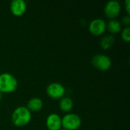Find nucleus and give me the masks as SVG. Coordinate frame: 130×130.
Returning a JSON list of instances; mask_svg holds the SVG:
<instances>
[{"label":"nucleus","instance_id":"423d86ee","mask_svg":"<svg viewBox=\"0 0 130 130\" xmlns=\"http://www.w3.org/2000/svg\"><path fill=\"white\" fill-rule=\"evenodd\" d=\"M104 14L105 15L111 19H116V18L120 14L121 11V5L120 2L117 0L108 1L104 6Z\"/></svg>","mask_w":130,"mask_h":130},{"label":"nucleus","instance_id":"f03ea898","mask_svg":"<svg viewBox=\"0 0 130 130\" xmlns=\"http://www.w3.org/2000/svg\"><path fill=\"white\" fill-rule=\"evenodd\" d=\"M18 85L17 78L11 73L3 72L0 74V92L8 94L14 92Z\"/></svg>","mask_w":130,"mask_h":130},{"label":"nucleus","instance_id":"6e6552de","mask_svg":"<svg viewBox=\"0 0 130 130\" xmlns=\"http://www.w3.org/2000/svg\"><path fill=\"white\" fill-rule=\"evenodd\" d=\"M46 126L48 130L62 129V118L57 113H50L46 119Z\"/></svg>","mask_w":130,"mask_h":130},{"label":"nucleus","instance_id":"9b49d317","mask_svg":"<svg viewBox=\"0 0 130 130\" xmlns=\"http://www.w3.org/2000/svg\"><path fill=\"white\" fill-rule=\"evenodd\" d=\"M59 106L62 111L63 112H69L72 110L74 106L73 101L69 97H63L61 99H59Z\"/></svg>","mask_w":130,"mask_h":130},{"label":"nucleus","instance_id":"9d476101","mask_svg":"<svg viewBox=\"0 0 130 130\" xmlns=\"http://www.w3.org/2000/svg\"><path fill=\"white\" fill-rule=\"evenodd\" d=\"M26 107L30 112H37V111L40 110L43 108V102L39 98H37V97L32 98L28 101Z\"/></svg>","mask_w":130,"mask_h":130},{"label":"nucleus","instance_id":"dca6fc26","mask_svg":"<svg viewBox=\"0 0 130 130\" xmlns=\"http://www.w3.org/2000/svg\"><path fill=\"white\" fill-rule=\"evenodd\" d=\"M125 8H126V11L128 14V15H129L130 14V1L129 0H126L125 2Z\"/></svg>","mask_w":130,"mask_h":130},{"label":"nucleus","instance_id":"a211bd4d","mask_svg":"<svg viewBox=\"0 0 130 130\" xmlns=\"http://www.w3.org/2000/svg\"><path fill=\"white\" fill-rule=\"evenodd\" d=\"M60 130H65V129H60Z\"/></svg>","mask_w":130,"mask_h":130},{"label":"nucleus","instance_id":"2eb2a0df","mask_svg":"<svg viewBox=\"0 0 130 130\" xmlns=\"http://www.w3.org/2000/svg\"><path fill=\"white\" fill-rule=\"evenodd\" d=\"M122 23L123 24H124L126 27H129L130 24V16L129 15H126L124 17H123L122 18Z\"/></svg>","mask_w":130,"mask_h":130},{"label":"nucleus","instance_id":"f257e3e1","mask_svg":"<svg viewBox=\"0 0 130 130\" xmlns=\"http://www.w3.org/2000/svg\"><path fill=\"white\" fill-rule=\"evenodd\" d=\"M31 112L25 106L18 107L11 113V122L18 127H22L27 125L31 120Z\"/></svg>","mask_w":130,"mask_h":130},{"label":"nucleus","instance_id":"f8f14e48","mask_svg":"<svg viewBox=\"0 0 130 130\" xmlns=\"http://www.w3.org/2000/svg\"><path fill=\"white\" fill-rule=\"evenodd\" d=\"M107 29L111 34H118L122 30V24L117 19H111L107 23Z\"/></svg>","mask_w":130,"mask_h":130},{"label":"nucleus","instance_id":"ddd939ff","mask_svg":"<svg viewBox=\"0 0 130 130\" xmlns=\"http://www.w3.org/2000/svg\"><path fill=\"white\" fill-rule=\"evenodd\" d=\"M114 43H115V37L113 35L107 34L101 38L100 45L103 50H108L114 44Z\"/></svg>","mask_w":130,"mask_h":130},{"label":"nucleus","instance_id":"1a4fd4ad","mask_svg":"<svg viewBox=\"0 0 130 130\" xmlns=\"http://www.w3.org/2000/svg\"><path fill=\"white\" fill-rule=\"evenodd\" d=\"M10 10L14 16L23 15L27 10V3L24 0H13L10 4Z\"/></svg>","mask_w":130,"mask_h":130},{"label":"nucleus","instance_id":"0eeeda50","mask_svg":"<svg viewBox=\"0 0 130 130\" xmlns=\"http://www.w3.org/2000/svg\"><path fill=\"white\" fill-rule=\"evenodd\" d=\"M107 29V23L102 18L93 19L88 25L89 32L94 36H100L103 34Z\"/></svg>","mask_w":130,"mask_h":130},{"label":"nucleus","instance_id":"20e7f679","mask_svg":"<svg viewBox=\"0 0 130 130\" xmlns=\"http://www.w3.org/2000/svg\"><path fill=\"white\" fill-rule=\"evenodd\" d=\"M91 63L94 68L101 71L108 70L112 65L111 59L104 54H96L91 59Z\"/></svg>","mask_w":130,"mask_h":130},{"label":"nucleus","instance_id":"39448f33","mask_svg":"<svg viewBox=\"0 0 130 130\" xmlns=\"http://www.w3.org/2000/svg\"><path fill=\"white\" fill-rule=\"evenodd\" d=\"M46 94L50 98L61 99L66 94V88L61 83L52 82L46 88Z\"/></svg>","mask_w":130,"mask_h":130},{"label":"nucleus","instance_id":"7ed1b4c3","mask_svg":"<svg viewBox=\"0 0 130 130\" xmlns=\"http://www.w3.org/2000/svg\"><path fill=\"white\" fill-rule=\"evenodd\" d=\"M82 125L81 117L73 113H69L62 118V128L65 130H77Z\"/></svg>","mask_w":130,"mask_h":130},{"label":"nucleus","instance_id":"4468645a","mask_svg":"<svg viewBox=\"0 0 130 130\" xmlns=\"http://www.w3.org/2000/svg\"><path fill=\"white\" fill-rule=\"evenodd\" d=\"M121 32V38L123 40H124L126 43H129L130 40V27H125L123 29H122Z\"/></svg>","mask_w":130,"mask_h":130},{"label":"nucleus","instance_id":"f3484780","mask_svg":"<svg viewBox=\"0 0 130 130\" xmlns=\"http://www.w3.org/2000/svg\"><path fill=\"white\" fill-rule=\"evenodd\" d=\"M2 96H3V94H2V93L0 92V101L2 100Z\"/></svg>","mask_w":130,"mask_h":130}]
</instances>
